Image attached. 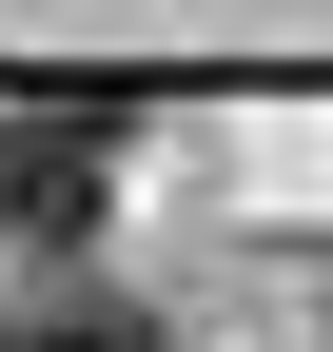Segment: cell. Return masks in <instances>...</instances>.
<instances>
[{"mask_svg":"<svg viewBox=\"0 0 333 352\" xmlns=\"http://www.w3.org/2000/svg\"><path fill=\"white\" fill-rule=\"evenodd\" d=\"M118 196V98H0V235H78Z\"/></svg>","mask_w":333,"mask_h":352,"instance_id":"1","label":"cell"},{"mask_svg":"<svg viewBox=\"0 0 333 352\" xmlns=\"http://www.w3.org/2000/svg\"><path fill=\"white\" fill-rule=\"evenodd\" d=\"M0 352H157L138 314H39V333H0Z\"/></svg>","mask_w":333,"mask_h":352,"instance_id":"2","label":"cell"}]
</instances>
